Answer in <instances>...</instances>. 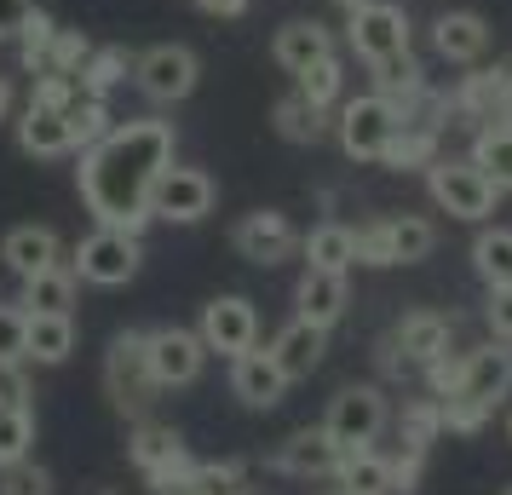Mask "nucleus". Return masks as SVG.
Listing matches in <instances>:
<instances>
[{
    "label": "nucleus",
    "instance_id": "1",
    "mask_svg": "<svg viewBox=\"0 0 512 495\" xmlns=\"http://www.w3.org/2000/svg\"><path fill=\"white\" fill-rule=\"evenodd\" d=\"M173 167V121H121L93 150H81L75 185L98 225L144 231L150 225V190Z\"/></svg>",
    "mask_w": 512,
    "mask_h": 495
},
{
    "label": "nucleus",
    "instance_id": "2",
    "mask_svg": "<svg viewBox=\"0 0 512 495\" xmlns=\"http://www.w3.org/2000/svg\"><path fill=\"white\" fill-rule=\"evenodd\" d=\"M426 190H432V202L449 219H466V225H484L489 213H495V202L507 196L472 156H438V162L426 167Z\"/></svg>",
    "mask_w": 512,
    "mask_h": 495
},
{
    "label": "nucleus",
    "instance_id": "3",
    "mask_svg": "<svg viewBox=\"0 0 512 495\" xmlns=\"http://www.w3.org/2000/svg\"><path fill=\"white\" fill-rule=\"evenodd\" d=\"M104 392L121 415L139 421L144 409L156 403V369H150V329H121L110 340V357H104Z\"/></svg>",
    "mask_w": 512,
    "mask_h": 495
},
{
    "label": "nucleus",
    "instance_id": "4",
    "mask_svg": "<svg viewBox=\"0 0 512 495\" xmlns=\"http://www.w3.org/2000/svg\"><path fill=\"white\" fill-rule=\"evenodd\" d=\"M127 461L150 478V490H179L190 495L196 484V455L185 449V438L162 421H139L133 426V438H127Z\"/></svg>",
    "mask_w": 512,
    "mask_h": 495
},
{
    "label": "nucleus",
    "instance_id": "5",
    "mask_svg": "<svg viewBox=\"0 0 512 495\" xmlns=\"http://www.w3.org/2000/svg\"><path fill=\"white\" fill-rule=\"evenodd\" d=\"M144 265V242L139 231H116V225H98L93 236H81L70 254V271L81 277V283L93 288H121L133 283Z\"/></svg>",
    "mask_w": 512,
    "mask_h": 495
},
{
    "label": "nucleus",
    "instance_id": "6",
    "mask_svg": "<svg viewBox=\"0 0 512 495\" xmlns=\"http://www.w3.org/2000/svg\"><path fill=\"white\" fill-rule=\"evenodd\" d=\"M397 104H386L380 93H363V98H346L340 110H334V139L346 150L351 162H380L386 156V144L397 139Z\"/></svg>",
    "mask_w": 512,
    "mask_h": 495
},
{
    "label": "nucleus",
    "instance_id": "7",
    "mask_svg": "<svg viewBox=\"0 0 512 495\" xmlns=\"http://www.w3.org/2000/svg\"><path fill=\"white\" fill-rule=\"evenodd\" d=\"M133 81H139V93L150 104H185L196 93V81H202V58L179 47V41H162V47L133 58Z\"/></svg>",
    "mask_w": 512,
    "mask_h": 495
},
{
    "label": "nucleus",
    "instance_id": "8",
    "mask_svg": "<svg viewBox=\"0 0 512 495\" xmlns=\"http://www.w3.org/2000/svg\"><path fill=\"white\" fill-rule=\"evenodd\" d=\"M409 35H415V24H409V12L392 6V0H374V6H363V12L346 18V47L363 64H380V58L409 52Z\"/></svg>",
    "mask_w": 512,
    "mask_h": 495
},
{
    "label": "nucleus",
    "instance_id": "9",
    "mask_svg": "<svg viewBox=\"0 0 512 495\" xmlns=\"http://www.w3.org/2000/svg\"><path fill=\"white\" fill-rule=\"evenodd\" d=\"M213 202H219V185H213V173L202 167H167L156 190H150V219H167V225H196V219H208Z\"/></svg>",
    "mask_w": 512,
    "mask_h": 495
},
{
    "label": "nucleus",
    "instance_id": "10",
    "mask_svg": "<svg viewBox=\"0 0 512 495\" xmlns=\"http://www.w3.org/2000/svg\"><path fill=\"white\" fill-rule=\"evenodd\" d=\"M386 421H392V409H386V392L380 386H346L323 415V426L334 432V444H346V449L374 444L386 432Z\"/></svg>",
    "mask_w": 512,
    "mask_h": 495
},
{
    "label": "nucleus",
    "instance_id": "11",
    "mask_svg": "<svg viewBox=\"0 0 512 495\" xmlns=\"http://www.w3.org/2000/svg\"><path fill=\"white\" fill-rule=\"evenodd\" d=\"M196 334H202V346L219 352V357L254 352V346H259V311H254V300H242V294H219V300H208Z\"/></svg>",
    "mask_w": 512,
    "mask_h": 495
},
{
    "label": "nucleus",
    "instance_id": "12",
    "mask_svg": "<svg viewBox=\"0 0 512 495\" xmlns=\"http://www.w3.org/2000/svg\"><path fill=\"white\" fill-rule=\"evenodd\" d=\"M231 248L242 254L248 265H282L300 254V231H294V219L277 208H259V213H242L231 231Z\"/></svg>",
    "mask_w": 512,
    "mask_h": 495
},
{
    "label": "nucleus",
    "instance_id": "13",
    "mask_svg": "<svg viewBox=\"0 0 512 495\" xmlns=\"http://www.w3.org/2000/svg\"><path fill=\"white\" fill-rule=\"evenodd\" d=\"M461 398L484 403V409H501L512 398V346L507 340H484V346H472L461 363V386H455ZM449 392V398H455Z\"/></svg>",
    "mask_w": 512,
    "mask_h": 495
},
{
    "label": "nucleus",
    "instance_id": "14",
    "mask_svg": "<svg viewBox=\"0 0 512 495\" xmlns=\"http://www.w3.org/2000/svg\"><path fill=\"white\" fill-rule=\"evenodd\" d=\"M208 363V346L196 329H150V369H156V386L173 392V386H196Z\"/></svg>",
    "mask_w": 512,
    "mask_h": 495
},
{
    "label": "nucleus",
    "instance_id": "15",
    "mask_svg": "<svg viewBox=\"0 0 512 495\" xmlns=\"http://www.w3.org/2000/svg\"><path fill=\"white\" fill-rule=\"evenodd\" d=\"M340 455H346V444H334L328 426H305V432H294V438L277 444L271 467H277L282 478H305V484H311V478H334Z\"/></svg>",
    "mask_w": 512,
    "mask_h": 495
},
{
    "label": "nucleus",
    "instance_id": "16",
    "mask_svg": "<svg viewBox=\"0 0 512 495\" xmlns=\"http://www.w3.org/2000/svg\"><path fill=\"white\" fill-rule=\"evenodd\" d=\"M0 265H6L18 283H29V277L52 271V265H64V242H58L52 225H12L6 242H0Z\"/></svg>",
    "mask_w": 512,
    "mask_h": 495
},
{
    "label": "nucleus",
    "instance_id": "17",
    "mask_svg": "<svg viewBox=\"0 0 512 495\" xmlns=\"http://www.w3.org/2000/svg\"><path fill=\"white\" fill-rule=\"evenodd\" d=\"M351 306V283L346 271H317V265H305V277L294 283V317L305 323H317V329H334Z\"/></svg>",
    "mask_w": 512,
    "mask_h": 495
},
{
    "label": "nucleus",
    "instance_id": "18",
    "mask_svg": "<svg viewBox=\"0 0 512 495\" xmlns=\"http://www.w3.org/2000/svg\"><path fill=\"white\" fill-rule=\"evenodd\" d=\"M501 98H507V64H495V70L472 64V70L461 75V87L449 93V110H455L466 127H489V121H501Z\"/></svg>",
    "mask_w": 512,
    "mask_h": 495
},
{
    "label": "nucleus",
    "instance_id": "19",
    "mask_svg": "<svg viewBox=\"0 0 512 495\" xmlns=\"http://www.w3.org/2000/svg\"><path fill=\"white\" fill-rule=\"evenodd\" d=\"M374 70V93L386 98V104H397V116L415 121V110L426 104V70H420L415 52H397V58H380V64H369Z\"/></svg>",
    "mask_w": 512,
    "mask_h": 495
},
{
    "label": "nucleus",
    "instance_id": "20",
    "mask_svg": "<svg viewBox=\"0 0 512 495\" xmlns=\"http://www.w3.org/2000/svg\"><path fill=\"white\" fill-rule=\"evenodd\" d=\"M231 392L248 403V409H277L282 392H288V375L277 369V357L254 346V352L231 357Z\"/></svg>",
    "mask_w": 512,
    "mask_h": 495
},
{
    "label": "nucleus",
    "instance_id": "21",
    "mask_svg": "<svg viewBox=\"0 0 512 495\" xmlns=\"http://www.w3.org/2000/svg\"><path fill=\"white\" fill-rule=\"evenodd\" d=\"M432 47H438L443 64L472 70V64H484V52H489V24L478 12H443L432 24Z\"/></svg>",
    "mask_w": 512,
    "mask_h": 495
},
{
    "label": "nucleus",
    "instance_id": "22",
    "mask_svg": "<svg viewBox=\"0 0 512 495\" xmlns=\"http://www.w3.org/2000/svg\"><path fill=\"white\" fill-rule=\"evenodd\" d=\"M323 346H328V329H317V323L294 317V323H288V329L265 346V352L277 357V369L288 375V386H294V380H311V369L323 363Z\"/></svg>",
    "mask_w": 512,
    "mask_h": 495
},
{
    "label": "nucleus",
    "instance_id": "23",
    "mask_svg": "<svg viewBox=\"0 0 512 495\" xmlns=\"http://www.w3.org/2000/svg\"><path fill=\"white\" fill-rule=\"evenodd\" d=\"M334 52V35H328L317 18H288V24L277 29V41H271V58H277L288 75H305L317 58H328Z\"/></svg>",
    "mask_w": 512,
    "mask_h": 495
},
{
    "label": "nucleus",
    "instance_id": "24",
    "mask_svg": "<svg viewBox=\"0 0 512 495\" xmlns=\"http://www.w3.org/2000/svg\"><path fill=\"white\" fill-rule=\"evenodd\" d=\"M449 334H455V317H443V311H409L403 323H397V334H392V346L409 363H432V357H443L449 352Z\"/></svg>",
    "mask_w": 512,
    "mask_h": 495
},
{
    "label": "nucleus",
    "instance_id": "25",
    "mask_svg": "<svg viewBox=\"0 0 512 495\" xmlns=\"http://www.w3.org/2000/svg\"><path fill=\"white\" fill-rule=\"evenodd\" d=\"M12 127H18V150H24V156H41V162H47V156H70V150H75L70 116H64V110L29 104V110L12 121Z\"/></svg>",
    "mask_w": 512,
    "mask_h": 495
},
{
    "label": "nucleus",
    "instance_id": "26",
    "mask_svg": "<svg viewBox=\"0 0 512 495\" xmlns=\"http://www.w3.org/2000/svg\"><path fill=\"white\" fill-rule=\"evenodd\" d=\"M334 490L346 495H392V455H374L369 444L346 449L334 467Z\"/></svg>",
    "mask_w": 512,
    "mask_h": 495
},
{
    "label": "nucleus",
    "instance_id": "27",
    "mask_svg": "<svg viewBox=\"0 0 512 495\" xmlns=\"http://www.w3.org/2000/svg\"><path fill=\"white\" fill-rule=\"evenodd\" d=\"M300 254H305V265H317V271H351V265H357V231L340 225V219H323L311 236H300Z\"/></svg>",
    "mask_w": 512,
    "mask_h": 495
},
{
    "label": "nucleus",
    "instance_id": "28",
    "mask_svg": "<svg viewBox=\"0 0 512 495\" xmlns=\"http://www.w3.org/2000/svg\"><path fill=\"white\" fill-rule=\"evenodd\" d=\"M70 352H75V311H29V357L52 369Z\"/></svg>",
    "mask_w": 512,
    "mask_h": 495
},
{
    "label": "nucleus",
    "instance_id": "29",
    "mask_svg": "<svg viewBox=\"0 0 512 495\" xmlns=\"http://www.w3.org/2000/svg\"><path fill=\"white\" fill-rule=\"evenodd\" d=\"M438 127H420V121H403L397 127V139L386 144V156H380V167H392V173H415V167H432L438 162Z\"/></svg>",
    "mask_w": 512,
    "mask_h": 495
},
{
    "label": "nucleus",
    "instance_id": "30",
    "mask_svg": "<svg viewBox=\"0 0 512 495\" xmlns=\"http://www.w3.org/2000/svg\"><path fill=\"white\" fill-rule=\"evenodd\" d=\"M271 121H277V133L288 144H317L328 133V110H317L311 98L294 87L288 98H277V110H271Z\"/></svg>",
    "mask_w": 512,
    "mask_h": 495
},
{
    "label": "nucleus",
    "instance_id": "31",
    "mask_svg": "<svg viewBox=\"0 0 512 495\" xmlns=\"http://www.w3.org/2000/svg\"><path fill=\"white\" fill-rule=\"evenodd\" d=\"M466 156L484 167L501 190H512V121H489V127H478Z\"/></svg>",
    "mask_w": 512,
    "mask_h": 495
},
{
    "label": "nucleus",
    "instance_id": "32",
    "mask_svg": "<svg viewBox=\"0 0 512 495\" xmlns=\"http://www.w3.org/2000/svg\"><path fill=\"white\" fill-rule=\"evenodd\" d=\"M472 271L484 277V288H512V231L507 225H489L472 242Z\"/></svg>",
    "mask_w": 512,
    "mask_h": 495
},
{
    "label": "nucleus",
    "instance_id": "33",
    "mask_svg": "<svg viewBox=\"0 0 512 495\" xmlns=\"http://www.w3.org/2000/svg\"><path fill=\"white\" fill-rule=\"evenodd\" d=\"M75 288H81V277H75L70 265H52V271H41V277L24 283V300L18 306L24 311H75Z\"/></svg>",
    "mask_w": 512,
    "mask_h": 495
},
{
    "label": "nucleus",
    "instance_id": "34",
    "mask_svg": "<svg viewBox=\"0 0 512 495\" xmlns=\"http://www.w3.org/2000/svg\"><path fill=\"white\" fill-rule=\"evenodd\" d=\"M127 75H133L127 47H93V58L81 64V75H75V81H81V93H87V98H110Z\"/></svg>",
    "mask_w": 512,
    "mask_h": 495
},
{
    "label": "nucleus",
    "instance_id": "35",
    "mask_svg": "<svg viewBox=\"0 0 512 495\" xmlns=\"http://www.w3.org/2000/svg\"><path fill=\"white\" fill-rule=\"evenodd\" d=\"M443 432V398H409L397 409V444L403 449H432Z\"/></svg>",
    "mask_w": 512,
    "mask_h": 495
},
{
    "label": "nucleus",
    "instance_id": "36",
    "mask_svg": "<svg viewBox=\"0 0 512 495\" xmlns=\"http://www.w3.org/2000/svg\"><path fill=\"white\" fill-rule=\"evenodd\" d=\"M121 121L110 116V98H75L70 104V139H75V150H93V144H104L110 133H116Z\"/></svg>",
    "mask_w": 512,
    "mask_h": 495
},
{
    "label": "nucleus",
    "instance_id": "37",
    "mask_svg": "<svg viewBox=\"0 0 512 495\" xmlns=\"http://www.w3.org/2000/svg\"><path fill=\"white\" fill-rule=\"evenodd\" d=\"M294 87H300L317 110H334L340 93H346V64H340V52H328V58H317L305 75H294Z\"/></svg>",
    "mask_w": 512,
    "mask_h": 495
},
{
    "label": "nucleus",
    "instance_id": "38",
    "mask_svg": "<svg viewBox=\"0 0 512 495\" xmlns=\"http://www.w3.org/2000/svg\"><path fill=\"white\" fill-rule=\"evenodd\" d=\"M52 41H58V24H52L47 12L35 6V12H29V18H24V29H18V64H24L29 75H47Z\"/></svg>",
    "mask_w": 512,
    "mask_h": 495
},
{
    "label": "nucleus",
    "instance_id": "39",
    "mask_svg": "<svg viewBox=\"0 0 512 495\" xmlns=\"http://www.w3.org/2000/svg\"><path fill=\"white\" fill-rule=\"evenodd\" d=\"M432 248H438L432 219H420V213H403V219H392V254H397V265L432 260Z\"/></svg>",
    "mask_w": 512,
    "mask_h": 495
},
{
    "label": "nucleus",
    "instance_id": "40",
    "mask_svg": "<svg viewBox=\"0 0 512 495\" xmlns=\"http://www.w3.org/2000/svg\"><path fill=\"white\" fill-rule=\"evenodd\" d=\"M29 449H35V415H29V403L0 409V467L29 461Z\"/></svg>",
    "mask_w": 512,
    "mask_h": 495
},
{
    "label": "nucleus",
    "instance_id": "41",
    "mask_svg": "<svg viewBox=\"0 0 512 495\" xmlns=\"http://www.w3.org/2000/svg\"><path fill=\"white\" fill-rule=\"evenodd\" d=\"M231 490H248V461H196L190 495H231Z\"/></svg>",
    "mask_w": 512,
    "mask_h": 495
},
{
    "label": "nucleus",
    "instance_id": "42",
    "mask_svg": "<svg viewBox=\"0 0 512 495\" xmlns=\"http://www.w3.org/2000/svg\"><path fill=\"white\" fill-rule=\"evenodd\" d=\"M0 363H29V311L0 300Z\"/></svg>",
    "mask_w": 512,
    "mask_h": 495
},
{
    "label": "nucleus",
    "instance_id": "43",
    "mask_svg": "<svg viewBox=\"0 0 512 495\" xmlns=\"http://www.w3.org/2000/svg\"><path fill=\"white\" fill-rule=\"evenodd\" d=\"M357 265H374V271L397 265V254H392V219H369V225H357Z\"/></svg>",
    "mask_w": 512,
    "mask_h": 495
},
{
    "label": "nucleus",
    "instance_id": "44",
    "mask_svg": "<svg viewBox=\"0 0 512 495\" xmlns=\"http://www.w3.org/2000/svg\"><path fill=\"white\" fill-rule=\"evenodd\" d=\"M93 58V41L81 29H64L58 24V41H52V58H47V75H81V64Z\"/></svg>",
    "mask_w": 512,
    "mask_h": 495
},
{
    "label": "nucleus",
    "instance_id": "45",
    "mask_svg": "<svg viewBox=\"0 0 512 495\" xmlns=\"http://www.w3.org/2000/svg\"><path fill=\"white\" fill-rule=\"evenodd\" d=\"M0 495H52V472L35 467V461L0 467Z\"/></svg>",
    "mask_w": 512,
    "mask_h": 495
},
{
    "label": "nucleus",
    "instance_id": "46",
    "mask_svg": "<svg viewBox=\"0 0 512 495\" xmlns=\"http://www.w3.org/2000/svg\"><path fill=\"white\" fill-rule=\"evenodd\" d=\"M495 415V409H484V403H472V398H443V432H461V438H472V432H484V421Z\"/></svg>",
    "mask_w": 512,
    "mask_h": 495
},
{
    "label": "nucleus",
    "instance_id": "47",
    "mask_svg": "<svg viewBox=\"0 0 512 495\" xmlns=\"http://www.w3.org/2000/svg\"><path fill=\"white\" fill-rule=\"evenodd\" d=\"M75 98H81V81H75V75H35L29 104H47V110H64V116H70Z\"/></svg>",
    "mask_w": 512,
    "mask_h": 495
},
{
    "label": "nucleus",
    "instance_id": "48",
    "mask_svg": "<svg viewBox=\"0 0 512 495\" xmlns=\"http://www.w3.org/2000/svg\"><path fill=\"white\" fill-rule=\"evenodd\" d=\"M426 472V449H397L392 455V495H415Z\"/></svg>",
    "mask_w": 512,
    "mask_h": 495
},
{
    "label": "nucleus",
    "instance_id": "49",
    "mask_svg": "<svg viewBox=\"0 0 512 495\" xmlns=\"http://www.w3.org/2000/svg\"><path fill=\"white\" fill-rule=\"evenodd\" d=\"M461 363H466V352L461 357H432V363H426V386H432V398H449V392H455V386H461Z\"/></svg>",
    "mask_w": 512,
    "mask_h": 495
},
{
    "label": "nucleus",
    "instance_id": "50",
    "mask_svg": "<svg viewBox=\"0 0 512 495\" xmlns=\"http://www.w3.org/2000/svg\"><path fill=\"white\" fill-rule=\"evenodd\" d=\"M484 317H489V334H495V340H507V346H512V288H489V306H484Z\"/></svg>",
    "mask_w": 512,
    "mask_h": 495
},
{
    "label": "nucleus",
    "instance_id": "51",
    "mask_svg": "<svg viewBox=\"0 0 512 495\" xmlns=\"http://www.w3.org/2000/svg\"><path fill=\"white\" fill-rule=\"evenodd\" d=\"M29 403V369L24 363H0V409Z\"/></svg>",
    "mask_w": 512,
    "mask_h": 495
},
{
    "label": "nucleus",
    "instance_id": "52",
    "mask_svg": "<svg viewBox=\"0 0 512 495\" xmlns=\"http://www.w3.org/2000/svg\"><path fill=\"white\" fill-rule=\"evenodd\" d=\"M29 12H35V0H0V41H12Z\"/></svg>",
    "mask_w": 512,
    "mask_h": 495
},
{
    "label": "nucleus",
    "instance_id": "53",
    "mask_svg": "<svg viewBox=\"0 0 512 495\" xmlns=\"http://www.w3.org/2000/svg\"><path fill=\"white\" fill-rule=\"evenodd\" d=\"M248 6L254 0H196V12H208V18H248Z\"/></svg>",
    "mask_w": 512,
    "mask_h": 495
},
{
    "label": "nucleus",
    "instance_id": "54",
    "mask_svg": "<svg viewBox=\"0 0 512 495\" xmlns=\"http://www.w3.org/2000/svg\"><path fill=\"white\" fill-rule=\"evenodd\" d=\"M6 110H12V81L0 75V121H6Z\"/></svg>",
    "mask_w": 512,
    "mask_h": 495
},
{
    "label": "nucleus",
    "instance_id": "55",
    "mask_svg": "<svg viewBox=\"0 0 512 495\" xmlns=\"http://www.w3.org/2000/svg\"><path fill=\"white\" fill-rule=\"evenodd\" d=\"M328 6H340V12L351 18V12H363V6H374V0H328Z\"/></svg>",
    "mask_w": 512,
    "mask_h": 495
},
{
    "label": "nucleus",
    "instance_id": "56",
    "mask_svg": "<svg viewBox=\"0 0 512 495\" xmlns=\"http://www.w3.org/2000/svg\"><path fill=\"white\" fill-rule=\"evenodd\" d=\"M501 121H512V64H507V98H501Z\"/></svg>",
    "mask_w": 512,
    "mask_h": 495
},
{
    "label": "nucleus",
    "instance_id": "57",
    "mask_svg": "<svg viewBox=\"0 0 512 495\" xmlns=\"http://www.w3.org/2000/svg\"><path fill=\"white\" fill-rule=\"evenodd\" d=\"M507 444H512V415H507Z\"/></svg>",
    "mask_w": 512,
    "mask_h": 495
},
{
    "label": "nucleus",
    "instance_id": "58",
    "mask_svg": "<svg viewBox=\"0 0 512 495\" xmlns=\"http://www.w3.org/2000/svg\"><path fill=\"white\" fill-rule=\"evenodd\" d=\"M156 495H179V490H156Z\"/></svg>",
    "mask_w": 512,
    "mask_h": 495
},
{
    "label": "nucleus",
    "instance_id": "59",
    "mask_svg": "<svg viewBox=\"0 0 512 495\" xmlns=\"http://www.w3.org/2000/svg\"><path fill=\"white\" fill-rule=\"evenodd\" d=\"M98 495H116V490H98Z\"/></svg>",
    "mask_w": 512,
    "mask_h": 495
},
{
    "label": "nucleus",
    "instance_id": "60",
    "mask_svg": "<svg viewBox=\"0 0 512 495\" xmlns=\"http://www.w3.org/2000/svg\"><path fill=\"white\" fill-rule=\"evenodd\" d=\"M231 495H248V490H231Z\"/></svg>",
    "mask_w": 512,
    "mask_h": 495
},
{
    "label": "nucleus",
    "instance_id": "61",
    "mask_svg": "<svg viewBox=\"0 0 512 495\" xmlns=\"http://www.w3.org/2000/svg\"><path fill=\"white\" fill-rule=\"evenodd\" d=\"M334 495H346V490H334Z\"/></svg>",
    "mask_w": 512,
    "mask_h": 495
},
{
    "label": "nucleus",
    "instance_id": "62",
    "mask_svg": "<svg viewBox=\"0 0 512 495\" xmlns=\"http://www.w3.org/2000/svg\"><path fill=\"white\" fill-rule=\"evenodd\" d=\"M507 495H512V484H507Z\"/></svg>",
    "mask_w": 512,
    "mask_h": 495
}]
</instances>
